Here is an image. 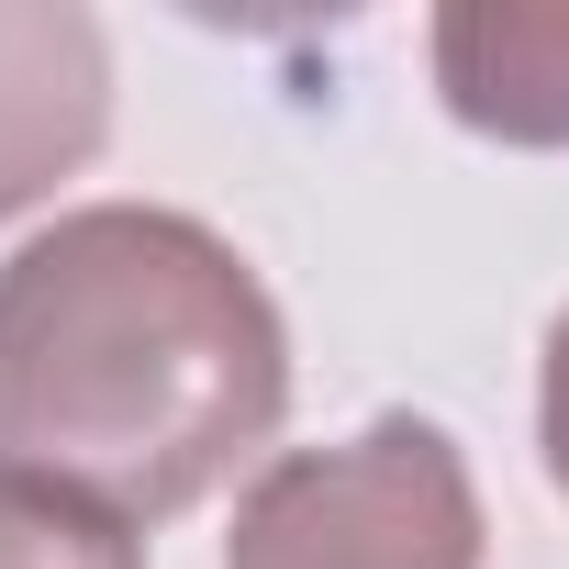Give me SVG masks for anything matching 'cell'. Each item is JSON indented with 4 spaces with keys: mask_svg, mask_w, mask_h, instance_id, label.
Segmentation results:
<instances>
[{
    "mask_svg": "<svg viewBox=\"0 0 569 569\" xmlns=\"http://www.w3.org/2000/svg\"><path fill=\"white\" fill-rule=\"evenodd\" d=\"M480 480L436 413H369L336 447H279L223 525V569H480Z\"/></svg>",
    "mask_w": 569,
    "mask_h": 569,
    "instance_id": "2",
    "label": "cell"
},
{
    "mask_svg": "<svg viewBox=\"0 0 569 569\" xmlns=\"http://www.w3.org/2000/svg\"><path fill=\"white\" fill-rule=\"evenodd\" d=\"M447 123L491 146H569V0H447L425 23Z\"/></svg>",
    "mask_w": 569,
    "mask_h": 569,
    "instance_id": "4",
    "label": "cell"
},
{
    "mask_svg": "<svg viewBox=\"0 0 569 569\" xmlns=\"http://www.w3.org/2000/svg\"><path fill=\"white\" fill-rule=\"evenodd\" d=\"M0 569H146V536L0 469Z\"/></svg>",
    "mask_w": 569,
    "mask_h": 569,
    "instance_id": "5",
    "label": "cell"
},
{
    "mask_svg": "<svg viewBox=\"0 0 569 569\" xmlns=\"http://www.w3.org/2000/svg\"><path fill=\"white\" fill-rule=\"evenodd\" d=\"M536 458H547V480H558V502H569V302H558L547 358H536Z\"/></svg>",
    "mask_w": 569,
    "mask_h": 569,
    "instance_id": "6",
    "label": "cell"
},
{
    "mask_svg": "<svg viewBox=\"0 0 569 569\" xmlns=\"http://www.w3.org/2000/svg\"><path fill=\"white\" fill-rule=\"evenodd\" d=\"M112 134V34L79 0H0V223L79 179Z\"/></svg>",
    "mask_w": 569,
    "mask_h": 569,
    "instance_id": "3",
    "label": "cell"
},
{
    "mask_svg": "<svg viewBox=\"0 0 569 569\" xmlns=\"http://www.w3.org/2000/svg\"><path fill=\"white\" fill-rule=\"evenodd\" d=\"M291 413V325L234 234L79 201L0 257V469L112 525H168Z\"/></svg>",
    "mask_w": 569,
    "mask_h": 569,
    "instance_id": "1",
    "label": "cell"
}]
</instances>
